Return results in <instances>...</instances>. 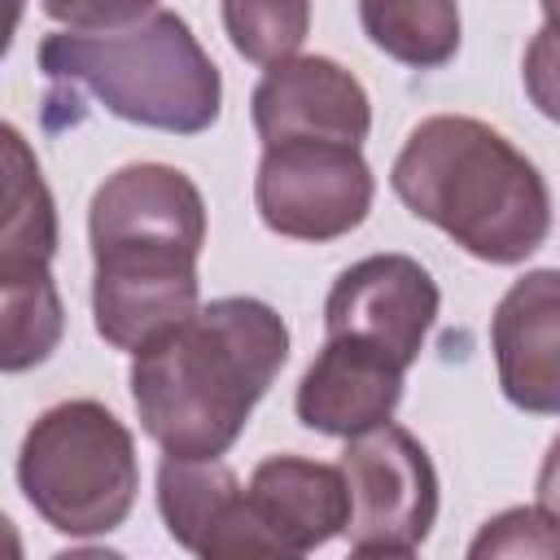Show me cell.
<instances>
[{
    "label": "cell",
    "mask_w": 560,
    "mask_h": 560,
    "mask_svg": "<svg viewBox=\"0 0 560 560\" xmlns=\"http://www.w3.org/2000/svg\"><path fill=\"white\" fill-rule=\"evenodd\" d=\"M289 359V324L262 298H214L131 350L140 429L175 459H219Z\"/></svg>",
    "instance_id": "cell-1"
},
{
    "label": "cell",
    "mask_w": 560,
    "mask_h": 560,
    "mask_svg": "<svg viewBox=\"0 0 560 560\" xmlns=\"http://www.w3.org/2000/svg\"><path fill=\"white\" fill-rule=\"evenodd\" d=\"M92 324L114 350H140L201 306V188L166 162L114 171L88 206Z\"/></svg>",
    "instance_id": "cell-2"
},
{
    "label": "cell",
    "mask_w": 560,
    "mask_h": 560,
    "mask_svg": "<svg viewBox=\"0 0 560 560\" xmlns=\"http://www.w3.org/2000/svg\"><path fill=\"white\" fill-rule=\"evenodd\" d=\"M389 188L416 219L490 267H516L551 236V192L538 166L468 114L416 122L389 166Z\"/></svg>",
    "instance_id": "cell-3"
},
{
    "label": "cell",
    "mask_w": 560,
    "mask_h": 560,
    "mask_svg": "<svg viewBox=\"0 0 560 560\" xmlns=\"http://www.w3.org/2000/svg\"><path fill=\"white\" fill-rule=\"evenodd\" d=\"M39 70L52 88H74L114 118L171 136H201L223 109L219 66L171 9H153L105 35H48L39 44Z\"/></svg>",
    "instance_id": "cell-4"
},
{
    "label": "cell",
    "mask_w": 560,
    "mask_h": 560,
    "mask_svg": "<svg viewBox=\"0 0 560 560\" xmlns=\"http://www.w3.org/2000/svg\"><path fill=\"white\" fill-rule=\"evenodd\" d=\"M26 503L66 538L114 534L140 490L131 429L96 398H70L35 416L18 451Z\"/></svg>",
    "instance_id": "cell-5"
},
{
    "label": "cell",
    "mask_w": 560,
    "mask_h": 560,
    "mask_svg": "<svg viewBox=\"0 0 560 560\" xmlns=\"http://www.w3.org/2000/svg\"><path fill=\"white\" fill-rule=\"evenodd\" d=\"M346 525L354 556H416L438 521V472L429 451L402 424H376L346 438Z\"/></svg>",
    "instance_id": "cell-6"
},
{
    "label": "cell",
    "mask_w": 560,
    "mask_h": 560,
    "mask_svg": "<svg viewBox=\"0 0 560 560\" xmlns=\"http://www.w3.org/2000/svg\"><path fill=\"white\" fill-rule=\"evenodd\" d=\"M376 197L368 158L354 144L328 140H280L262 144L254 175L258 219L289 241H337L354 232Z\"/></svg>",
    "instance_id": "cell-7"
},
{
    "label": "cell",
    "mask_w": 560,
    "mask_h": 560,
    "mask_svg": "<svg viewBox=\"0 0 560 560\" xmlns=\"http://www.w3.org/2000/svg\"><path fill=\"white\" fill-rule=\"evenodd\" d=\"M438 319V284L407 254H368L350 262L324 302V332L354 337L398 368H411Z\"/></svg>",
    "instance_id": "cell-8"
},
{
    "label": "cell",
    "mask_w": 560,
    "mask_h": 560,
    "mask_svg": "<svg viewBox=\"0 0 560 560\" xmlns=\"http://www.w3.org/2000/svg\"><path fill=\"white\" fill-rule=\"evenodd\" d=\"M249 118L262 144L280 140H328L363 144L372 131V101L363 83L332 57H284L271 61L249 96Z\"/></svg>",
    "instance_id": "cell-9"
},
{
    "label": "cell",
    "mask_w": 560,
    "mask_h": 560,
    "mask_svg": "<svg viewBox=\"0 0 560 560\" xmlns=\"http://www.w3.org/2000/svg\"><path fill=\"white\" fill-rule=\"evenodd\" d=\"M158 512L166 534L206 560L276 556L271 538L258 529L241 477L219 459H175L158 468Z\"/></svg>",
    "instance_id": "cell-10"
},
{
    "label": "cell",
    "mask_w": 560,
    "mask_h": 560,
    "mask_svg": "<svg viewBox=\"0 0 560 560\" xmlns=\"http://www.w3.org/2000/svg\"><path fill=\"white\" fill-rule=\"evenodd\" d=\"M490 350L503 398L529 416L560 411V276H521L490 315Z\"/></svg>",
    "instance_id": "cell-11"
},
{
    "label": "cell",
    "mask_w": 560,
    "mask_h": 560,
    "mask_svg": "<svg viewBox=\"0 0 560 560\" xmlns=\"http://www.w3.org/2000/svg\"><path fill=\"white\" fill-rule=\"evenodd\" d=\"M402 372L389 354L354 341L328 337L315 363L298 381V420L328 438H354L385 424L402 398Z\"/></svg>",
    "instance_id": "cell-12"
},
{
    "label": "cell",
    "mask_w": 560,
    "mask_h": 560,
    "mask_svg": "<svg viewBox=\"0 0 560 560\" xmlns=\"http://www.w3.org/2000/svg\"><path fill=\"white\" fill-rule=\"evenodd\" d=\"M245 499L276 556H306L324 547L341 534L350 512L341 468L302 455H267L249 472Z\"/></svg>",
    "instance_id": "cell-13"
},
{
    "label": "cell",
    "mask_w": 560,
    "mask_h": 560,
    "mask_svg": "<svg viewBox=\"0 0 560 560\" xmlns=\"http://www.w3.org/2000/svg\"><path fill=\"white\" fill-rule=\"evenodd\" d=\"M57 241V201L39 175L35 149H22L0 175V280L48 271Z\"/></svg>",
    "instance_id": "cell-14"
},
{
    "label": "cell",
    "mask_w": 560,
    "mask_h": 560,
    "mask_svg": "<svg viewBox=\"0 0 560 560\" xmlns=\"http://www.w3.org/2000/svg\"><path fill=\"white\" fill-rule=\"evenodd\" d=\"M359 26L372 48L411 70H438L459 52L455 0H359Z\"/></svg>",
    "instance_id": "cell-15"
},
{
    "label": "cell",
    "mask_w": 560,
    "mask_h": 560,
    "mask_svg": "<svg viewBox=\"0 0 560 560\" xmlns=\"http://www.w3.org/2000/svg\"><path fill=\"white\" fill-rule=\"evenodd\" d=\"M66 337V306L52 271L0 280V372H31Z\"/></svg>",
    "instance_id": "cell-16"
},
{
    "label": "cell",
    "mask_w": 560,
    "mask_h": 560,
    "mask_svg": "<svg viewBox=\"0 0 560 560\" xmlns=\"http://www.w3.org/2000/svg\"><path fill=\"white\" fill-rule=\"evenodd\" d=\"M219 9L232 48L254 66L293 57L311 31V0H219Z\"/></svg>",
    "instance_id": "cell-17"
},
{
    "label": "cell",
    "mask_w": 560,
    "mask_h": 560,
    "mask_svg": "<svg viewBox=\"0 0 560 560\" xmlns=\"http://www.w3.org/2000/svg\"><path fill=\"white\" fill-rule=\"evenodd\" d=\"M525 551H538V556H551L556 551V516L551 512H538V508H512L494 521H486V529L472 538L468 556H525Z\"/></svg>",
    "instance_id": "cell-18"
},
{
    "label": "cell",
    "mask_w": 560,
    "mask_h": 560,
    "mask_svg": "<svg viewBox=\"0 0 560 560\" xmlns=\"http://www.w3.org/2000/svg\"><path fill=\"white\" fill-rule=\"evenodd\" d=\"M39 9L74 35H105L149 18L158 0H39Z\"/></svg>",
    "instance_id": "cell-19"
},
{
    "label": "cell",
    "mask_w": 560,
    "mask_h": 560,
    "mask_svg": "<svg viewBox=\"0 0 560 560\" xmlns=\"http://www.w3.org/2000/svg\"><path fill=\"white\" fill-rule=\"evenodd\" d=\"M22 13H26V0H0V61H4L9 48H13V35H18Z\"/></svg>",
    "instance_id": "cell-20"
},
{
    "label": "cell",
    "mask_w": 560,
    "mask_h": 560,
    "mask_svg": "<svg viewBox=\"0 0 560 560\" xmlns=\"http://www.w3.org/2000/svg\"><path fill=\"white\" fill-rule=\"evenodd\" d=\"M22 149H31V144H26V136H22L13 122H0V175H4V166H9Z\"/></svg>",
    "instance_id": "cell-21"
},
{
    "label": "cell",
    "mask_w": 560,
    "mask_h": 560,
    "mask_svg": "<svg viewBox=\"0 0 560 560\" xmlns=\"http://www.w3.org/2000/svg\"><path fill=\"white\" fill-rule=\"evenodd\" d=\"M22 556V534H18V525L0 512V560H18Z\"/></svg>",
    "instance_id": "cell-22"
}]
</instances>
